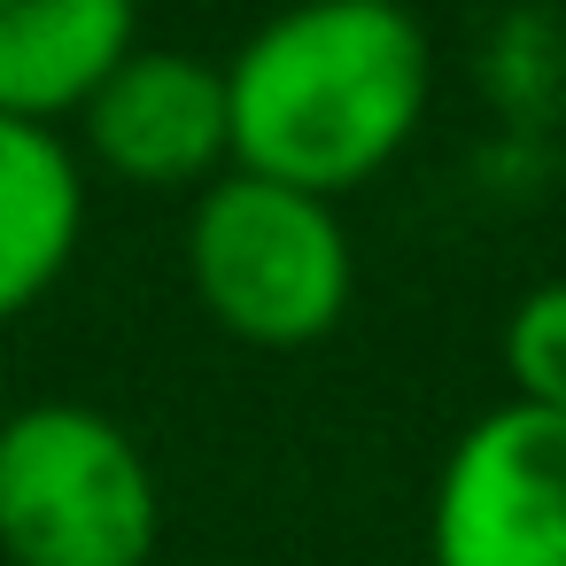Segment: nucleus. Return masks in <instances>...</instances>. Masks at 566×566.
<instances>
[{"label": "nucleus", "mask_w": 566, "mask_h": 566, "mask_svg": "<svg viewBox=\"0 0 566 566\" xmlns=\"http://www.w3.org/2000/svg\"><path fill=\"white\" fill-rule=\"evenodd\" d=\"M434 566H566V419L535 403L481 411L427 504Z\"/></svg>", "instance_id": "obj_4"}, {"label": "nucleus", "mask_w": 566, "mask_h": 566, "mask_svg": "<svg viewBox=\"0 0 566 566\" xmlns=\"http://www.w3.org/2000/svg\"><path fill=\"white\" fill-rule=\"evenodd\" d=\"M164 489L133 427L78 396L0 419V551L9 566H148Z\"/></svg>", "instance_id": "obj_2"}, {"label": "nucleus", "mask_w": 566, "mask_h": 566, "mask_svg": "<svg viewBox=\"0 0 566 566\" xmlns=\"http://www.w3.org/2000/svg\"><path fill=\"white\" fill-rule=\"evenodd\" d=\"M434 94V40L403 0H287L226 63L233 171L349 195L403 156Z\"/></svg>", "instance_id": "obj_1"}, {"label": "nucleus", "mask_w": 566, "mask_h": 566, "mask_svg": "<svg viewBox=\"0 0 566 566\" xmlns=\"http://www.w3.org/2000/svg\"><path fill=\"white\" fill-rule=\"evenodd\" d=\"M187 280L226 334L295 349L349 311L357 249L326 195L256 171H218L187 218Z\"/></svg>", "instance_id": "obj_3"}, {"label": "nucleus", "mask_w": 566, "mask_h": 566, "mask_svg": "<svg viewBox=\"0 0 566 566\" xmlns=\"http://www.w3.org/2000/svg\"><path fill=\"white\" fill-rule=\"evenodd\" d=\"M504 373H512V403H535V411L566 419V280H543L512 303Z\"/></svg>", "instance_id": "obj_8"}, {"label": "nucleus", "mask_w": 566, "mask_h": 566, "mask_svg": "<svg viewBox=\"0 0 566 566\" xmlns=\"http://www.w3.org/2000/svg\"><path fill=\"white\" fill-rule=\"evenodd\" d=\"M102 171L133 187H210L233 164L226 71L187 48H133L78 109Z\"/></svg>", "instance_id": "obj_5"}, {"label": "nucleus", "mask_w": 566, "mask_h": 566, "mask_svg": "<svg viewBox=\"0 0 566 566\" xmlns=\"http://www.w3.org/2000/svg\"><path fill=\"white\" fill-rule=\"evenodd\" d=\"M140 48V0H0V109L63 125Z\"/></svg>", "instance_id": "obj_6"}, {"label": "nucleus", "mask_w": 566, "mask_h": 566, "mask_svg": "<svg viewBox=\"0 0 566 566\" xmlns=\"http://www.w3.org/2000/svg\"><path fill=\"white\" fill-rule=\"evenodd\" d=\"M86 233V171L63 125L0 109V318L32 311Z\"/></svg>", "instance_id": "obj_7"}]
</instances>
